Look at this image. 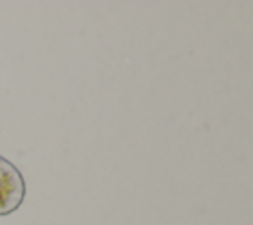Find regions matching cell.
<instances>
[{
	"mask_svg": "<svg viewBox=\"0 0 253 225\" xmlns=\"http://www.w3.org/2000/svg\"><path fill=\"white\" fill-rule=\"evenodd\" d=\"M26 197V182L22 172L4 156H0V217L14 213Z\"/></svg>",
	"mask_w": 253,
	"mask_h": 225,
	"instance_id": "6da1fadb",
	"label": "cell"
}]
</instances>
